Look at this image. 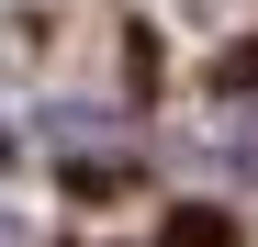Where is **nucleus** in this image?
Segmentation results:
<instances>
[{
	"mask_svg": "<svg viewBox=\"0 0 258 247\" xmlns=\"http://www.w3.org/2000/svg\"><path fill=\"white\" fill-rule=\"evenodd\" d=\"M0 247H23V225H12V214H0Z\"/></svg>",
	"mask_w": 258,
	"mask_h": 247,
	"instance_id": "nucleus-1",
	"label": "nucleus"
}]
</instances>
